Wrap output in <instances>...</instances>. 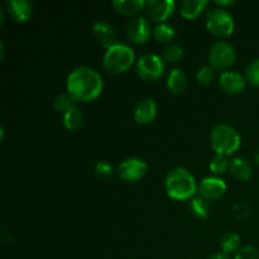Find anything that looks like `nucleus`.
Here are the masks:
<instances>
[{
    "instance_id": "nucleus-1",
    "label": "nucleus",
    "mask_w": 259,
    "mask_h": 259,
    "mask_svg": "<svg viewBox=\"0 0 259 259\" xmlns=\"http://www.w3.org/2000/svg\"><path fill=\"white\" fill-rule=\"evenodd\" d=\"M104 81L100 73L89 66H78L67 76L66 90L75 101L88 103L100 96Z\"/></svg>"
},
{
    "instance_id": "nucleus-2",
    "label": "nucleus",
    "mask_w": 259,
    "mask_h": 259,
    "mask_svg": "<svg viewBox=\"0 0 259 259\" xmlns=\"http://www.w3.org/2000/svg\"><path fill=\"white\" fill-rule=\"evenodd\" d=\"M197 187L199 186L196 185L195 177L189 169L184 167H176L171 169L164 180V189L167 195L171 199L179 201L191 199L196 194Z\"/></svg>"
},
{
    "instance_id": "nucleus-3",
    "label": "nucleus",
    "mask_w": 259,
    "mask_h": 259,
    "mask_svg": "<svg viewBox=\"0 0 259 259\" xmlns=\"http://www.w3.org/2000/svg\"><path fill=\"white\" fill-rule=\"evenodd\" d=\"M210 142H211V147L217 152V154L227 157L239 149L242 138L234 126L223 123L218 124L211 129Z\"/></svg>"
},
{
    "instance_id": "nucleus-4",
    "label": "nucleus",
    "mask_w": 259,
    "mask_h": 259,
    "mask_svg": "<svg viewBox=\"0 0 259 259\" xmlns=\"http://www.w3.org/2000/svg\"><path fill=\"white\" fill-rule=\"evenodd\" d=\"M136 61L134 51L125 43L118 42L105 51L103 57V66L108 72L123 73L132 67Z\"/></svg>"
},
{
    "instance_id": "nucleus-5",
    "label": "nucleus",
    "mask_w": 259,
    "mask_h": 259,
    "mask_svg": "<svg viewBox=\"0 0 259 259\" xmlns=\"http://www.w3.org/2000/svg\"><path fill=\"white\" fill-rule=\"evenodd\" d=\"M235 48L227 40H218L209 51V63L212 70L227 72L235 62Z\"/></svg>"
},
{
    "instance_id": "nucleus-6",
    "label": "nucleus",
    "mask_w": 259,
    "mask_h": 259,
    "mask_svg": "<svg viewBox=\"0 0 259 259\" xmlns=\"http://www.w3.org/2000/svg\"><path fill=\"white\" fill-rule=\"evenodd\" d=\"M206 27L212 34L228 37L234 32V18L223 8H214L206 14Z\"/></svg>"
},
{
    "instance_id": "nucleus-7",
    "label": "nucleus",
    "mask_w": 259,
    "mask_h": 259,
    "mask_svg": "<svg viewBox=\"0 0 259 259\" xmlns=\"http://www.w3.org/2000/svg\"><path fill=\"white\" fill-rule=\"evenodd\" d=\"M136 67L138 75L146 81L158 80L164 72L163 60L154 53H147L139 57Z\"/></svg>"
},
{
    "instance_id": "nucleus-8",
    "label": "nucleus",
    "mask_w": 259,
    "mask_h": 259,
    "mask_svg": "<svg viewBox=\"0 0 259 259\" xmlns=\"http://www.w3.org/2000/svg\"><path fill=\"white\" fill-rule=\"evenodd\" d=\"M147 169H148V166H147L146 161L137 158V157L124 159L118 167L119 176L126 182L139 181V180L146 176Z\"/></svg>"
},
{
    "instance_id": "nucleus-9",
    "label": "nucleus",
    "mask_w": 259,
    "mask_h": 259,
    "mask_svg": "<svg viewBox=\"0 0 259 259\" xmlns=\"http://www.w3.org/2000/svg\"><path fill=\"white\" fill-rule=\"evenodd\" d=\"M126 34L131 42L143 45L152 35V25L146 17H136L128 23Z\"/></svg>"
},
{
    "instance_id": "nucleus-10",
    "label": "nucleus",
    "mask_w": 259,
    "mask_h": 259,
    "mask_svg": "<svg viewBox=\"0 0 259 259\" xmlns=\"http://www.w3.org/2000/svg\"><path fill=\"white\" fill-rule=\"evenodd\" d=\"M148 17L156 23H164L176 10V2L174 0H148L146 2Z\"/></svg>"
},
{
    "instance_id": "nucleus-11",
    "label": "nucleus",
    "mask_w": 259,
    "mask_h": 259,
    "mask_svg": "<svg viewBox=\"0 0 259 259\" xmlns=\"http://www.w3.org/2000/svg\"><path fill=\"white\" fill-rule=\"evenodd\" d=\"M197 191L205 200H219L227 192V184L219 177H205L199 184Z\"/></svg>"
},
{
    "instance_id": "nucleus-12",
    "label": "nucleus",
    "mask_w": 259,
    "mask_h": 259,
    "mask_svg": "<svg viewBox=\"0 0 259 259\" xmlns=\"http://www.w3.org/2000/svg\"><path fill=\"white\" fill-rule=\"evenodd\" d=\"M93 34L95 39L106 50L116 45V33L113 25L106 20H98L93 24Z\"/></svg>"
},
{
    "instance_id": "nucleus-13",
    "label": "nucleus",
    "mask_w": 259,
    "mask_h": 259,
    "mask_svg": "<svg viewBox=\"0 0 259 259\" xmlns=\"http://www.w3.org/2000/svg\"><path fill=\"white\" fill-rule=\"evenodd\" d=\"M219 85L225 93L239 94L245 89L247 80H245V76L237 71H227L220 75Z\"/></svg>"
},
{
    "instance_id": "nucleus-14",
    "label": "nucleus",
    "mask_w": 259,
    "mask_h": 259,
    "mask_svg": "<svg viewBox=\"0 0 259 259\" xmlns=\"http://www.w3.org/2000/svg\"><path fill=\"white\" fill-rule=\"evenodd\" d=\"M157 115V104L153 99L146 98L139 100L134 106V119L138 124H149Z\"/></svg>"
},
{
    "instance_id": "nucleus-15",
    "label": "nucleus",
    "mask_w": 259,
    "mask_h": 259,
    "mask_svg": "<svg viewBox=\"0 0 259 259\" xmlns=\"http://www.w3.org/2000/svg\"><path fill=\"white\" fill-rule=\"evenodd\" d=\"M7 10L14 22L24 23L32 17L33 4L29 0H9L7 3Z\"/></svg>"
},
{
    "instance_id": "nucleus-16",
    "label": "nucleus",
    "mask_w": 259,
    "mask_h": 259,
    "mask_svg": "<svg viewBox=\"0 0 259 259\" xmlns=\"http://www.w3.org/2000/svg\"><path fill=\"white\" fill-rule=\"evenodd\" d=\"M229 172L232 176H234L235 179L242 180V181H247L252 177V164L249 163V161H247L245 158L242 157H235L230 161L229 163Z\"/></svg>"
},
{
    "instance_id": "nucleus-17",
    "label": "nucleus",
    "mask_w": 259,
    "mask_h": 259,
    "mask_svg": "<svg viewBox=\"0 0 259 259\" xmlns=\"http://www.w3.org/2000/svg\"><path fill=\"white\" fill-rule=\"evenodd\" d=\"M209 5L207 0H184L180 5V13L185 19H195Z\"/></svg>"
},
{
    "instance_id": "nucleus-18",
    "label": "nucleus",
    "mask_w": 259,
    "mask_h": 259,
    "mask_svg": "<svg viewBox=\"0 0 259 259\" xmlns=\"http://www.w3.org/2000/svg\"><path fill=\"white\" fill-rule=\"evenodd\" d=\"M167 88L172 94H182L187 88V77L181 70L174 68L167 77Z\"/></svg>"
},
{
    "instance_id": "nucleus-19",
    "label": "nucleus",
    "mask_w": 259,
    "mask_h": 259,
    "mask_svg": "<svg viewBox=\"0 0 259 259\" xmlns=\"http://www.w3.org/2000/svg\"><path fill=\"white\" fill-rule=\"evenodd\" d=\"M113 7L120 14L133 15L146 8L144 0H114Z\"/></svg>"
},
{
    "instance_id": "nucleus-20",
    "label": "nucleus",
    "mask_w": 259,
    "mask_h": 259,
    "mask_svg": "<svg viewBox=\"0 0 259 259\" xmlns=\"http://www.w3.org/2000/svg\"><path fill=\"white\" fill-rule=\"evenodd\" d=\"M62 123L68 131H77L83 123V114L77 105L68 109L65 114H62Z\"/></svg>"
},
{
    "instance_id": "nucleus-21",
    "label": "nucleus",
    "mask_w": 259,
    "mask_h": 259,
    "mask_svg": "<svg viewBox=\"0 0 259 259\" xmlns=\"http://www.w3.org/2000/svg\"><path fill=\"white\" fill-rule=\"evenodd\" d=\"M240 237L234 232L225 233L220 240V248L225 255L237 253L240 249Z\"/></svg>"
},
{
    "instance_id": "nucleus-22",
    "label": "nucleus",
    "mask_w": 259,
    "mask_h": 259,
    "mask_svg": "<svg viewBox=\"0 0 259 259\" xmlns=\"http://www.w3.org/2000/svg\"><path fill=\"white\" fill-rule=\"evenodd\" d=\"M153 35L158 42L161 43H167L169 40H172L176 35V30L172 27L171 24H167V23H159L154 27L153 29Z\"/></svg>"
},
{
    "instance_id": "nucleus-23",
    "label": "nucleus",
    "mask_w": 259,
    "mask_h": 259,
    "mask_svg": "<svg viewBox=\"0 0 259 259\" xmlns=\"http://www.w3.org/2000/svg\"><path fill=\"white\" fill-rule=\"evenodd\" d=\"M190 207H191L192 214L196 215L200 219H206V218L209 217L210 206L209 204H207V200L202 199V197H194V199L191 200Z\"/></svg>"
},
{
    "instance_id": "nucleus-24",
    "label": "nucleus",
    "mask_w": 259,
    "mask_h": 259,
    "mask_svg": "<svg viewBox=\"0 0 259 259\" xmlns=\"http://www.w3.org/2000/svg\"><path fill=\"white\" fill-rule=\"evenodd\" d=\"M184 55V48L179 43H169L163 51V60L166 62H179Z\"/></svg>"
},
{
    "instance_id": "nucleus-25",
    "label": "nucleus",
    "mask_w": 259,
    "mask_h": 259,
    "mask_svg": "<svg viewBox=\"0 0 259 259\" xmlns=\"http://www.w3.org/2000/svg\"><path fill=\"white\" fill-rule=\"evenodd\" d=\"M229 163L230 161H228L227 157L222 156V154H217V156L210 161L209 168L212 174L223 175L227 171H229Z\"/></svg>"
},
{
    "instance_id": "nucleus-26",
    "label": "nucleus",
    "mask_w": 259,
    "mask_h": 259,
    "mask_svg": "<svg viewBox=\"0 0 259 259\" xmlns=\"http://www.w3.org/2000/svg\"><path fill=\"white\" fill-rule=\"evenodd\" d=\"M53 105H55L56 110L65 114L68 109H71L72 106L76 105V101L71 98V95H68V94L66 93V94H61V95H58L57 98L55 99V101H53Z\"/></svg>"
},
{
    "instance_id": "nucleus-27",
    "label": "nucleus",
    "mask_w": 259,
    "mask_h": 259,
    "mask_svg": "<svg viewBox=\"0 0 259 259\" xmlns=\"http://www.w3.org/2000/svg\"><path fill=\"white\" fill-rule=\"evenodd\" d=\"M245 80L249 85L259 86V58L249 63L245 70Z\"/></svg>"
},
{
    "instance_id": "nucleus-28",
    "label": "nucleus",
    "mask_w": 259,
    "mask_h": 259,
    "mask_svg": "<svg viewBox=\"0 0 259 259\" xmlns=\"http://www.w3.org/2000/svg\"><path fill=\"white\" fill-rule=\"evenodd\" d=\"M234 259H259V252L254 245H244L235 253Z\"/></svg>"
},
{
    "instance_id": "nucleus-29",
    "label": "nucleus",
    "mask_w": 259,
    "mask_h": 259,
    "mask_svg": "<svg viewBox=\"0 0 259 259\" xmlns=\"http://www.w3.org/2000/svg\"><path fill=\"white\" fill-rule=\"evenodd\" d=\"M214 78V70L210 66H202L196 73V80L197 82L201 85H207L210 83Z\"/></svg>"
},
{
    "instance_id": "nucleus-30",
    "label": "nucleus",
    "mask_w": 259,
    "mask_h": 259,
    "mask_svg": "<svg viewBox=\"0 0 259 259\" xmlns=\"http://www.w3.org/2000/svg\"><path fill=\"white\" fill-rule=\"evenodd\" d=\"M94 171H95V175L99 179H108V177H110L111 175H113V167H111V164L108 163V162L101 161L95 164Z\"/></svg>"
},
{
    "instance_id": "nucleus-31",
    "label": "nucleus",
    "mask_w": 259,
    "mask_h": 259,
    "mask_svg": "<svg viewBox=\"0 0 259 259\" xmlns=\"http://www.w3.org/2000/svg\"><path fill=\"white\" fill-rule=\"evenodd\" d=\"M234 0H218L217 4L220 5V7H223V9H224V7H230V5L234 4Z\"/></svg>"
},
{
    "instance_id": "nucleus-32",
    "label": "nucleus",
    "mask_w": 259,
    "mask_h": 259,
    "mask_svg": "<svg viewBox=\"0 0 259 259\" xmlns=\"http://www.w3.org/2000/svg\"><path fill=\"white\" fill-rule=\"evenodd\" d=\"M207 259H230V258L228 257V255H225L224 253H218V254L211 255V257L207 258Z\"/></svg>"
},
{
    "instance_id": "nucleus-33",
    "label": "nucleus",
    "mask_w": 259,
    "mask_h": 259,
    "mask_svg": "<svg viewBox=\"0 0 259 259\" xmlns=\"http://www.w3.org/2000/svg\"><path fill=\"white\" fill-rule=\"evenodd\" d=\"M254 159H255V163L258 164L259 166V149L257 151V153H255V156H254Z\"/></svg>"
}]
</instances>
